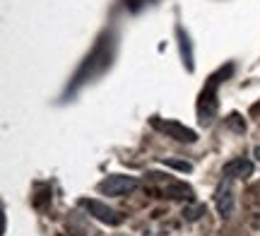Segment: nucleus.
Segmentation results:
<instances>
[{
    "label": "nucleus",
    "mask_w": 260,
    "mask_h": 236,
    "mask_svg": "<svg viewBox=\"0 0 260 236\" xmlns=\"http://www.w3.org/2000/svg\"><path fill=\"white\" fill-rule=\"evenodd\" d=\"M234 65H226V70H219V73H214L210 80H207V85L203 87V92H200V99H198V116H200V123H212L214 114H217V106H219V102H217V87H219V82H222V77L232 75Z\"/></svg>",
    "instance_id": "1"
},
{
    "label": "nucleus",
    "mask_w": 260,
    "mask_h": 236,
    "mask_svg": "<svg viewBox=\"0 0 260 236\" xmlns=\"http://www.w3.org/2000/svg\"><path fill=\"white\" fill-rule=\"evenodd\" d=\"M109 63H111V51H109V44H106V37H104L102 41L96 44V48L92 51V56H87L84 65L80 68V73L75 77V85H82L89 77L104 73V70L109 68Z\"/></svg>",
    "instance_id": "2"
},
{
    "label": "nucleus",
    "mask_w": 260,
    "mask_h": 236,
    "mask_svg": "<svg viewBox=\"0 0 260 236\" xmlns=\"http://www.w3.org/2000/svg\"><path fill=\"white\" fill-rule=\"evenodd\" d=\"M96 188H99V193H104V195L123 198V195H128V193H133V190L138 188V179H135V176H125V174H111V176H106Z\"/></svg>",
    "instance_id": "3"
},
{
    "label": "nucleus",
    "mask_w": 260,
    "mask_h": 236,
    "mask_svg": "<svg viewBox=\"0 0 260 236\" xmlns=\"http://www.w3.org/2000/svg\"><path fill=\"white\" fill-rule=\"evenodd\" d=\"M80 208H84L94 219H99L104 224H111V227H118L123 222V215H118L113 208H109L106 203L102 200H94V198H82L80 200Z\"/></svg>",
    "instance_id": "4"
},
{
    "label": "nucleus",
    "mask_w": 260,
    "mask_h": 236,
    "mask_svg": "<svg viewBox=\"0 0 260 236\" xmlns=\"http://www.w3.org/2000/svg\"><path fill=\"white\" fill-rule=\"evenodd\" d=\"M152 125H154L159 132H164L167 138H174V140H178V142H188V145L198 142V132L190 130V128H186L183 123H178V121H161V118H152Z\"/></svg>",
    "instance_id": "5"
},
{
    "label": "nucleus",
    "mask_w": 260,
    "mask_h": 236,
    "mask_svg": "<svg viewBox=\"0 0 260 236\" xmlns=\"http://www.w3.org/2000/svg\"><path fill=\"white\" fill-rule=\"evenodd\" d=\"M214 205H217V212L222 217H232L234 215V190H232V183L229 179L219 183V188L214 193Z\"/></svg>",
    "instance_id": "6"
},
{
    "label": "nucleus",
    "mask_w": 260,
    "mask_h": 236,
    "mask_svg": "<svg viewBox=\"0 0 260 236\" xmlns=\"http://www.w3.org/2000/svg\"><path fill=\"white\" fill-rule=\"evenodd\" d=\"M226 179H248V176H253V161L251 159H243V157H239V159H232L229 164H224V171H222Z\"/></svg>",
    "instance_id": "7"
},
{
    "label": "nucleus",
    "mask_w": 260,
    "mask_h": 236,
    "mask_svg": "<svg viewBox=\"0 0 260 236\" xmlns=\"http://www.w3.org/2000/svg\"><path fill=\"white\" fill-rule=\"evenodd\" d=\"M176 37H178V48H181V58H183V65L188 68V73L195 70V63H193V46H190V37L188 31L181 24L176 27Z\"/></svg>",
    "instance_id": "8"
},
{
    "label": "nucleus",
    "mask_w": 260,
    "mask_h": 236,
    "mask_svg": "<svg viewBox=\"0 0 260 236\" xmlns=\"http://www.w3.org/2000/svg\"><path fill=\"white\" fill-rule=\"evenodd\" d=\"M164 195L167 198H174V200H181V198H193V190L188 188L186 183H176V181H169L164 186Z\"/></svg>",
    "instance_id": "9"
},
{
    "label": "nucleus",
    "mask_w": 260,
    "mask_h": 236,
    "mask_svg": "<svg viewBox=\"0 0 260 236\" xmlns=\"http://www.w3.org/2000/svg\"><path fill=\"white\" fill-rule=\"evenodd\" d=\"M161 164L169 166V169L181 171V174H190V171H193V164H190V161H183V159H161Z\"/></svg>",
    "instance_id": "10"
},
{
    "label": "nucleus",
    "mask_w": 260,
    "mask_h": 236,
    "mask_svg": "<svg viewBox=\"0 0 260 236\" xmlns=\"http://www.w3.org/2000/svg\"><path fill=\"white\" fill-rule=\"evenodd\" d=\"M200 215H205V205H198V208H188L186 212H183V217L190 219V222H195V219L200 217Z\"/></svg>",
    "instance_id": "11"
},
{
    "label": "nucleus",
    "mask_w": 260,
    "mask_h": 236,
    "mask_svg": "<svg viewBox=\"0 0 260 236\" xmlns=\"http://www.w3.org/2000/svg\"><path fill=\"white\" fill-rule=\"evenodd\" d=\"M145 3H152V0H125V5H128V8L133 10V12H138V10L142 8Z\"/></svg>",
    "instance_id": "12"
},
{
    "label": "nucleus",
    "mask_w": 260,
    "mask_h": 236,
    "mask_svg": "<svg viewBox=\"0 0 260 236\" xmlns=\"http://www.w3.org/2000/svg\"><path fill=\"white\" fill-rule=\"evenodd\" d=\"M255 157H258V161H260V147H255Z\"/></svg>",
    "instance_id": "13"
}]
</instances>
